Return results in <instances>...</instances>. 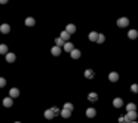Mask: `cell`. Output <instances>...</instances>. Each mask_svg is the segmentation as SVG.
<instances>
[{
    "instance_id": "1",
    "label": "cell",
    "mask_w": 138,
    "mask_h": 123,
    "mask_svg": "<svg viewBox=\"0 0 138 123\" xmlns=\"http://www.w3.org/2000/svg\"><path fill=\"white\" fill-rule=\"evenodd\" d=\"M129 25V19L126 18V16H122V18L117 19V27H120V28H125V27Z\"/></svg>"
},
{
    "instance_id": "2",
    "label": "cell",
    "mask_w": 138,
    "mask_h": 123,
    "mask_svg": "<svg viewBox=\"0 0 138 123\" xmlns=\"http://www.w3.org/2000/svg\"><path fill=\"white\" fill-rule=\"evenodd\" d=\"M108 80H110V82H117V80H119V74H117V73H116V71H112V73H110V74H108Z\"/></svg>"
},
{
    "instance_id": "3",
    "label": "cell",
    "mask_w": 138,
    "mask_h": 123,
    "mask_svg": "<svg viewBox=\"0 0 138 123\" xmlns=\"http://www.w3.org/2000/svg\"><path fill=\"white\" fill-rule=\"evenodd\" d=\"M128 37H129L131 40H137L138 39V31L137 30H129L128 31Z\"/></svg>"
},
{
    "instance_id": "4",
    "label": "cell",
    "mask_w": 138,
    "mask_h": 123,
    "mask_svg": "<svg viewBox=\"0 0 138 123\" xmlns=\"http://www.w3.org/2000/svg\"><path fill=\"white\" fill-rule=\"evenodd\" d=\"M123 105V99L122 98H114V99H113V107L114 108H120Z\"/></svg>"
},
{
    "instance_id": "5",
    "label": "cell",
    "mask_w": 138,
    "mask_h": 123,
    "mask_svg": "<svg viewBox=\"0 0 138 123\" xmlns=\"http://www.w3.org/2000/svg\"><path fill=\"white\" fill-rule=\"evenodd\" d=\"M70 55H71V58H73V60H79V58H80V55H82V52H80L79 49H73V51L70 52Z\"/></svg>"
},
{
    "instance_id": "6",
    "label": "cell",
    "mask_w": 138,
    "mask_h": 123,
    "mask_svg": "<svg viewBox=\"0 0 138 123\" xmlns=\"http://www.w3.org/2000/svg\"><path fill=\"white\" fill-rule=\"evenodd\" d=\"M63 48H64V51H65V52H68V53H70L71 51L74 49V45H73L71 42H65V45H64Z\"/></svg>"
},
{
    "instance_id": "7",
    "label": "cell",
    "mask_w": 138,
    "mask_h": 123,
    "mask_svg": "<svg viewBox=\"0 0 138 123\" xmlns=\"http://www.w3.org/2000/svg\"><path fill=\"white\" fill-rule=\"evenodd\" d=\"M126 117L129 119V122H134V120H137L138 114H137V111H128L126 113Z\"/></svg>"
},
{
    "instance_id": "8",
    "label": "cell",
    "mask_w": 138,
    "mask_h": 123,
    "mask_svg": "<svg viewBox=\"0 0 138 123\" xmlns=\"http://www.w3.org/2000/svg\"><path fill=\"white\" fill-rule=\"evenodd\" d=\"M9 97H11V98L19 97V89H18V88H12V89L9 90Z\"/></svg>"
},
{
    "instance_id": "9",
    "label": "cell",
    "mask_w": 138,
    "mask_h": 123,
    "mask_svg": "<svg viewBox=\"0 0 138 123\" xmlns=\"http://www.w3.org/2000/svg\"><path fill=\"white\" fill-rule=\"evenodd\" d=\"M9 31H11V27H9V24H2V25H0V33L8 34Z\"/></svg>"
},
{
    "instance_id": "10",
    "label": "cell",
    "mask_w": 138,
    "mask_h": 123,
    "mask_svg": "<svg viewBox=\"0 0 138 123\" xmlns=\"http://www.w3.org/2000/svg\"><path fill=\"white\" fill-rule=\"evenodd\" d=\"M3 105L6 108H9V107H12V105H14V99H12L11 97H8V98H5L3 99Z\"/></svg>"
},
{
    "instance_id": "11",
    "label": "cell",
    "mask_w": 138,
    "mask_h": 123,
    "mask_svg": "<svg viewBox=\"0 0 138 123\" xmlns=\"http://www.w3.org/2000/svg\"><path fill=\"white\" fill-rule=\"evenodd\" d=\"M86 116H88L89 119L95 117V116H97V110H95V108H88V110H86Z\"/></svg>"
},
{
    "instance_id": "12",
    "label": "cell",
    "mask_w": 138,
    "mask_h": 123,
    "mask_svg": "<svg viewBox=\"0 0 138 123\" xmlns=\"http://www.w3.org/2000/svg\"><path fill=\"white\" fill-rule=\"evenodd\" d=\"M88 99H89L91 102H95V101L98 99V93L97 92H89L88 93Z\"/></svg>"
},
{
    "instance_id": "13",
    "label": "cell",
    "mask_w": 138,
    "mask_h": 123,
    "mask_svg": "<svg viewBox=\"0 0 138 123\" xmlns=\"http://www.w3.org/2000/svg\"><path fill=\"white\" fill-rule=\"evenodd\" d=\"M15 60H16L15 53H12V52L6 53V61H8V62H15Z\"/></svg>"
},
{
    "instance_id": "14",
    "label": "cell",
    "mask_w": 138,
    "mask_h": 123,
    "mask_svg": "<svg viewBox=\"0 0 138 123\" xmlns=\"http://www.w3.org/2000/svg\"><path fill=\"white\" fill-rule=\"evenodd\" d=\"M54 117H55V114H54L52 108H49V110H46V111H45V119L51 120V119H54Z\"/></svg>"
},
{
    "instance_id": "15",
    "label": "cell",
    "mask_w": 138,
    "mask_h": 123,
    "mask_svg": "<svg viewBox=\"0 0 138 123\" xmlns=\"http://www.w3.org/2000/svg\"><path fill=\"white\" fill-rule=\"evenodd\" d=\"M65 31H67L68 34H73V33H76V25H74V24H68V25L65 27Z\"/></svg>"
},
{
    "instance_id": "16",
    "label": "cell",
    "mask_w": 138,
    "mask_h": 123,
    "mask_svg": "<svg viewBox=\"0 0 138 123\" xmlns=\"http://www.w3.org/2000/svg\"><path fill=\"white\" fill-rule=\"evenodd\" d=\"M51 52H52L54 56H60L61 55V48L60 46H54V48L51 49Z\"/></svg>"
},
{
    "instance_id": "17",
    "label": "cell",
    "mask_w": 138,
    "mask_h": 123,
    "mask_svg": "<svg viewBox=\"0 0 138 123\" xmlns=\"http://www.w3.org/2000/svg\"><path fill=\"white\" fill-rule=\"evenodd\" d=\"M70 36H71V34H68L65 30H64V31H61V34H60V37L63 39L64 42H68V40H70Z\"/></svg>"
},
{
    "instance_id": "18",
    "label": "cell",
    "mask_w": 138,
    "mask_h": 123,
    "mask_svg": "<svg viewBox=\"0 0 138 123\" xmlns=\"http://www.w3.org/2000/svg\"><path fill=\"white\" fill-rule=\"evenodd\" d=\"M98 36H100V34H98L97 31H92V33H89V36H88V37H89L91 42H97L98 40Z\"/></svg>"
},
{
    "instance_id": "19",
    "label": "cell",
    "mask_w": 138,
    "mask_h": 123,
    "mask_svg": "<svg viewBox=\"0 0 138 123\" xmlns=\"http://www.w3.org/2000/svg\"><path fill=\"white\" fill-rule=\"evenodd\" d=\"M70 116H71L70 110H65V108H63V110H61V117H64V119H68Z\"/></svg>"
},
{
    "instance_id": "20",
    "label": "cell",
    "mask_w": 138,
    "mask_h": 123,
    "mask_svg": "<svg viewBox=\"0 0 138 123\" xmlns=\"http://www.w3.org/2000/svg\"><path fill=\"white\" fill-rule=\"evenodd\" d=\"M85 77L86 79H94V77H95L94 70H85Z\"/></svg>"
},
{
    "instance_id": "21",
    "label": "cell",
    "mask_w": 138,
    "mask_h": 123,
    "mask_svg": "<svg viewBox=\"0 0 138 123\" xmlns=\"http://www.w3.org/2000/svg\"><path fill=\"white\" fill-rule=\"evenodd\" d=\"M126 111H137V105H135L134 102H129V104L126 105Z\"/></svg>"
},
{
    "instance_id": "22",
    "label": "cell",
    "mask_w": 138,
    "mask_h": 123,
    "mask_svg": "<svg viewBox=\"0 0 138 123\" xmlns=\"http://www.w3.org/2000/svg\"><path fill=\"white\" fill-rule=\"evenodd\" d=\"M8 52H9L8 46H6V45H0V53H2V55H6Z\"/></svg>"
},
{
    "instance_id": "23",
    "label": "cell",
    "mask_w": 138,
    "mask_h": 123,
    "mask_svg": "<svg viewBox=\"0 0 138 123\" xmlns=\"http://www.w3.org/2000/svg\"><path fill=\"white\" fill-rule=\"evenodd\" d=\"M65 45V42L63 40L61 37H58V39H55V46H60V48H63V46Z\"/></svg>"
},
{
    "instance_id": "24",
    "label": "cell",
    "mask_w": 138,
    "mask_h": 123,
    "mask_svg": "<svg viewBox=\"0 0 138 123\" xmlns=\"http://www.w3.org/2000/svg\"><path fill=\"white\" fill-rule=\"evenodd\" d=\"M34 24H36V21H34V18H31V16H30V18H27V19H25V25L33 27Z\"/></svg>"
},
{
    "instance_id": "25",
    "label": "cell",
    "mask_w": 138,
    "mask_h": 123,
    "mask_svg": "<svg viewBox=\"0 0 138 123\" xmlns=\"http://www.w3.org/2000/svg\"><path fill=\"white\" fill-rule=\"evenodd\" d=\"M64 108H65V110H70V111H73V110H74V105L71 104V102H65V104H64Z\"/></svg>"
},
{
    "instance_id": "26",
    "label": "cell",
    "mask_w": 138,
    "mask_h": 123,
    "mask_svg": "<svg viewBox=\"0 0 138 123\" xmlns=\"http://www.w3.org/2000/svg\"><path fill=\"white\" fill-rule=\"evenodd\" d=\"M119 123H131V122L126 116H122V117H119Z\"/></svg>"
},
{
    "instance_id": "27",
    "label": "cell",
    "mask_w": 138,
    "mask_h": 123,
    "mask_svg": "<svg viewBox=\"0 0 138 123\" xmlns=\"http://www.w3.org/2000/svg\"><path fill=\"white\" fill-rule=\"evenodd\" d=\"M104 42H105V36H104V34H100V36H98L97 43H100V45H101V43H104Z\"/></svg>"
},
{
    "instance_id": "28",
    "label": "cell",
    "mask_w": 138,
    "mask_h": 123,
    "mask_svg": "<svg viewBox=\"0 0 138 123\" xmlns=\"http://www.w3.org/2000/svg\"><path fill=\"white\" fill-rule=\"evenodd\" d=\"M131 90H132L134 93H138V85L137 83H134V85L131 86Z\"/></svg>"
},
{
    "instance_id": "29",
    "label": "cell",
    "mask_w": 138,
    "mask_h": 123,
    "mask_svg": "<svg viewBox=\"0 0 138 123\" xmlns=\"http://www.w3.org/2000/svg\"><path fill=\"white\" fill-rule=\"evenodd\" d=\"M52 111H54V114H55V116L61 114V111H60V108H58V107H52Z\"/></svg>"
},
{
    "instance_id": "30",
    "label": "cell",
    "mask_w": 138,
    "mask_h": 123,
    "mask_svg": "<svg viewBox=\"0 0 138 123\" xmlns=\"http://www.w3.org/2000/svg\"><path fill=\"white\" fill-rule=\"evenodd\" d=\"M5 86H6V79L0 77V88H5Z\"/></svg>"
},
{
    "instance_id": "31",
    "label": "cell",
    "mask_w": 138,
    "mask_h": 123,
    "mask_svg": "<svg viewBox=\"0 0 138 123\" xmlns=\"http://www.w3.org/2000/svg\"><path fill=\"white\" fill-rule=\"evenodd\" d=\"M0 3H2V4H5V3H8V0H0Z\"/></svg>"
},
{
    "instance_id": "32",
    "label": "cell",
    "mask_w": 138,
    "mask_h": 123,
    "mask_svg": "<svg viewBox=\"0 0 138 123\" xmlns=\"http://www.w3.org/2000/svg\"><path fill=\"white\" fill-rule=\"evenodd\" d=\"M131 123H138V122H137V120H134V122H131Z\"/></svg>"
},
{
    "instance_id": "33",
    "label": "cell",
    "mask_w": 138,
    "mask_h": 123,
    "mask_svg": "<svg viewBox=\"0 0 138 123\" xmlns=\"http://www.w3.org/2000/svg\"><path fill=\"white\" fill-rule=\"evenodd\" d=\"M15 123H21V122H15Z\"/></svg>"
}]
</instances>
